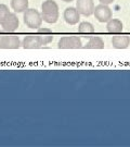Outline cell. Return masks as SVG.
<instances>
[{"instance_id": "1", "label": "cell", "mask_w": 130, "mask_h": 147, "mask_svg": "<svg viewBox=\"0 0 130 147\" xmlns=\"http://www.w3.org/2000/svg\"><path fill=\"white\" fill-rule=\"evenodd\" d=\"M41 16L42 20L48 24L57 23L60 16L59 5L54 0H46L41 5Z\"/></svg>"}, {"instance_id": "12", "label": "cell", "mask_w": 130, "mask_h": 147, "mask_svg": "<svg viewBox=\"0 0 130 147\" xmlns=\"http://www.w3.org/2000/svg\"><path fill=\"white\" fill-rule=\"evenodd\" d=\"M85 49H103L104 48V40L99 36L91 37L89 42L83 46Z\"/></svg>"}, {"instance_id": "5", "label": "cell", "mask_w": 130, "mask_h": 147, "mask_svg": "<svg viewBox=\"0 0 130 147\" xmlns=\"http://www.w3.org/2000/svg\"><path fill=\"white\" fill-rule=\"evenodd\" d=\"M94 8L95 5H94L93 0H76V9L80 13V16H92Z\"/></svg>"}, {"instance_id": "8", "label": "cell", "mask_w": 130, "mask_h": 147, "mask_svg": "<svg viewBox=\"0 0 130 147\" xmlns=\"http://www.w3.org/2000/svg\"><path fill=\"white\" fill-rule=\"evenodd\" d=\"M112 45L116 49H126L130 45V36L124 34H115L112 38Z\"/></svg>"}, {"instance_id": "11", "label": "cell", "mask_w": 130, "mask_h": 147, "mask_svg": "<svg viewBox=\"0 0 130 147\" xmlns=\"http://www.w3.org/2000/svg\"><path fill=\"white\" fill-rule=\"evenodd\" d=\"M123 28H124L123 22L118 19L112 18L106 24V30L111 34H120V33H123Z\"/></svg>"}, {"instance_id": "16", "label": "cell", "mask_w": 130, "mask_h": 147, "mask_svg": "<svg viewBox=\"0 0 130 147\" xmlns=\"http://www.w3.org/2000/svg\"><path fill=\"white\" fill-rule=\"evenodd\" d=\"M10 14V11H9V8L8 5L1 3L0 5V24H2L3 21L7 19V16Z\"/></svg>"}, {"instance_id": "7", "label": "cell", "mask_w": 130, "mask_h": 147, "mask_svg": "<svg viewBox=\"0 0 130 147\" xmlns=\"http://www.w3.org/2000/svg\"><path fill=\"white\" fill-rule=\"evenodd\" d=\"M64 20L69 25H76L80 20V13L74 7H68L64 10Z\"/></svg>"}, {"instance_id": "3", "label": "cell", "mask_w": 130, "mask_h": 147, "mask_svg": "<svg viewBox=\"0 0 130 147\" xmlns=\"http://www.w3.org/2000/svg\"><path fill=\"white\" fill-rule=\"evenodd\" d=\"M93 16L100 23H107L113 18V13H112L111 8L107 5L100 3L99 5H97L94 8Z\"/></svg>"}, {"instance_id": "17", "label": "cell", "mask_w": 130, "mask_h": 147, "mask_svg": "<svg viewBox=\"0 0 130 147\" xmlns=\"http://www.w3.org/2000/svg\"><path fill=\"white\" fill-rule=\"evenodd\" d=\"M7 37H8L7 34L0 33V49H5V46H7Z\"/></svg>"}, {"instance_id": "18", "label": "cell", "mask_w": 130, "mask_h": 147, "mask_svg": "<svg viewBox=\"0 0 130 147\" xmlns=\"http://www.w3.org/2000/svg\"><path fill=\"white\" fill-rule=\"evenodd\" d=\"M101 3H103V5H111V3H113L115 0H99Z\"/></svg>"}, {"instance_id": "9", "label": "cell", "mask_w": 130, "mask_h": 147, "mask_svg": "<svg viewBox=\"0 0 130 147\" xmlns=\"http://www.w3.org/2000/svg\"><path fill=\"white\" fill-rule=\"evenodd\" d=\"M22 46L25 49H37V48L41 47V42L37 34H31V35H27L24 37L22 42Z\"/></svg>"}, {"instance_id": "4", "label": "cell", "mask_w": 130, "mask_h": 147, "mask_svg": "<svg viewBox=\"0 0 130 147\" xmlns=\"http://www.w3.org/2000/svg\"><path fill=\"white\" fill-rule=\"evenodd\" d=\"M57 47L60 49H79L83 47V42L78 36H64L59 40Z\"/></svg>"}, {"instance_id": "19", "label": "cell", "mask_w": 130, "mask_h": 147, "mask_svg": "<svg viewBox=\"0 0 130 147\" xmlns=\"http://www.w3.org/2000/svg\"><path fill=\"white\" fill-rule=\"evenodd\" d=\"M62 1H64V2H72L74 0H62Z\"/></svg>"}, {"instance_id": "10", "label": "cell", "mask_w": 130, "mask_h": 147, "mask_svg": "<svg viewBox=\"0 0 130 147\" xmlns=\"http://www.w3.org/2000/svg\"><path fill=\"white\" fill-rule=\"evenodd\" d=\"M37 35L40 39V42L42 45H48L53 40V32L50 28L47 27H39L38 32H37Z\"/></svg>"}, {"instance_id": "6", "label": "cell", "mask_w": 130, "mask_h": 147, "mask_svg": "<svg viewBox=\"0 0 130 147\" xmlns=\"http://www.w3.org/2000/svg\"><path fill=\"white\" fill-rule=\"evenodd\" d=\"M20 25V21H19V18L16 16L15 12H10V14L7 16L3 23L1 24L2 28L5 30L7 33H13L17 30V27Z\"/></svg>"}, {"instance_id": "14", "label": "cell", "mask_w": 130, "mask_h": 147, "mask_svg": "<svg viewBox=\"0 0 130 147\" xmlns=\"http://www.w3.org/2000/svg\"><path fill=\"white\" fill-rule=\"evenodd\" d=\"M22 45L21 40H20V37L17 35H8L7 37V46L5 49H17L20 48V46Z\"/></svg>"}, {"instance_id": "2", "label": "cell", "mask_w": 130, "mask_h": 147, "mask_svg": "<svg viewBox=\"0 0 130 147\" xmlns=\"http://www.w3.org/2000/svg\"><path fill=\"white\" fill-rule=\"evenodd\" d=\"M23 19L26 26L34 30H38L42 24V16L41 13L36 9L28 8L23 12Z\"/></svg>"}, {"instance_id": "15", "label": "cell", "mask_w": 130, "mask_h": 147, "mask_svg": "<svg viewBox=\"0 0 130 147\" xmlns=\"http://www.w3.org/2000/svg\"><path fill=\"white\" fill-rule=\"evenodd\" d=\"M78 32L83 35H91L94 33V26L90 22H81L78 25Z\"/></svg>"}, {"instance_id": "13", "label": "cell", "mask_w": 130, "mask_h": 147, "mask_svg": "<svg viewBox=\"0 0 130 147\" xmlns=\"http://www.w3.org/2000/svg\"><path fill=\"white\" fill-rule=\"evenodd\" d=\"M11 8L15 13H23L28 9V0H11Z\"/></svg>"}]
</instances>
